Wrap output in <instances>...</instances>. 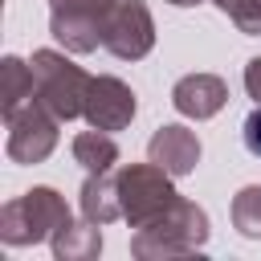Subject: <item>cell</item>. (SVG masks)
Returning a JSON list of instances; mask_svg holds the SVG:
<instances>
[{
    "label": "cell",
    "mask_w": 261,
    "mask_h": 261,
    "mask_svg": "<svg viewBox=\"0 0 261 261\" xmlns=\"http://www.w3.org/2000/svg\"><path fill=\"white\" fill-rule=\"evenodd\" d=\"M208 212L196 200H175L167 212H159L151 224L135 228L130 237V253L143 261H163V257H188L196 249L208 245Z\"/></svg>",
    "instance_id": "cell-1"
},
{
    "label": "cell",
    "mask_w": 261,
    "mask_h": 261,
    "mask_svg": "<svg viewBox=\"0 0 261 261\" xmlns=\"http://www.w3.org/2000/svg\"><path fill=\"white\" fill-rule=\"evenodd\" d=\"M73 216H69V204L61 192L53 188H29L24 196L8 200L0 208V241L20 249V245H37V241H53L57 228H65Z\"/></svg>",
    "instance_id": "cell-2"
},
{
    "label": "cell",
    "mask_w": 261,
    "mask_h": 261,
    "mask_svg": "<svg viewBox=\"0 0 261 261\" xmlns=\"http://www.w3.org/2000/svg\"><path fill=\"white\" fill-rule=\"evenodd\" d=\"M175 175L171 171H163L159 163H126V167H118V200H122V220L130 224V228H143V224H151L159 212H167L175 200H179V192H175V184H171Z\"/></svg>",
    "instance_id": "cell-3"
},
{
    "label": "cell",
    "mask_w": 261,
    "mask_h": 261,
    "mask_svg": "<svg viewBox=\"0 0 261 261\" xmlns=\"http://www.w3.org/2000/svg\"><path fill=\"white\" fill-rule=\"evenodd\" d=\"M33 77H37V98L61 118H77L86 110V90H90V73L82 65H73L65 53L57 49H37L33 53Z\"/></svg>",
    "instance_id": "cell-4"
},
{
    "label": "cell",
    "mask_w": 261,
    "mask_h": 261,
    "mask_svg": "<svg viewBox=\"0 0 261 261\" xmlns=\"http://www.w3.org/2000/svg\"><path fill=\"white\" fill-rule=\"evenodd\" d=\"M8 122V143H4V151H8V159L12 163H45L49 155H53V147H57V114L41 102V98H29L16 114H8L4 118Z\"/></svg>",
    "instance_id": "cell-5"
},
{
    "label": "cell",
    "mask_w": 261,
    "mask_h": 261,
    "mask_svg": "<svg viewBox=\"0 0 261 261\" xmlns=\"http://www.w3.org/2000/svg\"><path fill=\"white\" fill-rule=\"evenodd\" d=\"M114 0H49V33L65 53H94Z\"/></svg>",
    "instance_id": "cell-6"
},
{
    "label": "cell",
    "mask_w": 261,
    "mask_h": 261,
    "mask_svg": "<svg viewBox=\"0 0 261 261\" xmlns=\"http://www.w3.org/2000/svg\"><path fill=\"white\" fill-rule=\"evenodd\" d=\"M155 45V16L143 0H114L102 24V49L118 61H139Z\"/></svg>",
    "instance_id": "cell-7"
},
{
    "label": "cell",
    "mask_w": 261,
    "mask_h": 261,
    "mask_svg": "<svg viewBox=\"0 0 261 261\" xmlns=\"http://www.w3.org/2000/svg\"><path fill=\"white\" fill-rule=\"evenodd\" d=\"M135 110H139L135 90H130L122 77H114V73L90 77L86 110H82V118H86L90 126H98V130H122V126H130Z\"/></svg>",
    "instance_id": "cell-8"
},
{
    "label": "cell",
    "mask_w": 261,
    "mask_h": 261,
    "mask_svg": "<svg viewBox=\"0 0 261 261\" xmlns=\"http://www.w3.org/2000/svg\"><path fill=\"white\" fill-rule=\"evenodd\" d=\"M147 159L171 175H192L200 163V139H196V130H188L179 122H163L147 143Z\"/></svg>",
    "instance_id": "cell-9"
},
{
    "label": "cell",
    "mask_w": 261,
    "mask_h": 261,
    "mask_svg": "<svg viewBox=\"0 0 261 261\" xmlns=\"http://www.w3.org/2000/svg\"><path fill=\"white\" fill-rule=\"evenodd\" d=\"M228 102V86L216 73H188L171 86V106L184 118H212Z\"/></svg>",
    "instance_id": "cell-10"
},
{
    "label": "cell",
    "mask_w": 261,
    "mask_h": 261,
    "mask_svg": "<svg viewBox=\"0 0 261 261\" xmlns=\"http://www.w3.org/2000/svg\"><path fill=\"white\" fill-rule=\"evenodd\" d=\"M77 208L86 220L94 224H110L122 216V200H118V175L110 171H86V184L77 192Z\"/></svg>",
    "instance_id": "cell-11"
},
{
    "label": "cell",
    "mask_w": 261,
    "mask_h": 261,
    "mask_svg": "<svg viewBox=\"0 0 261 261\" xmlns=\"http://www.w3.org/2000/svg\"><path fill=\"white\" fill-rule=\"evenodd\" d=\"M53 257L57 261H94L98 253H102V224H94V220H82V224H65V228H57L53 232Z\"/></svg>",
    "instance_id": "cell-12"
},
{
    "label": "cell",
    "mask_w": 261,
    "mask_h": 261,
    "mask_svg": "<svg viewBox=\"0 0 261 261\" xmlns=\"http://www.w3.org/2000/svg\"><path fill=\"white\" fill-rule=\"evenodd\" d=\"M29 98H37V77H33V65L8 53V57L0 61V110H4V118H8V114H16Z\"/></svg>",
    "instance_id": "cell-13"
},
{
    "label": "cell",
    "mask_w": 261,
    "mask_h": 261,
    "mask_svg": "<svg viewBox=\"0 0 261 261\" xmlns=\"http://www.w3.org/2000/svg\"><path fill=\"white\" fill-rule=\"evenodd\" d=\"M69 151L86 171H114V163H118V143L110 139V130H98V126L73 135Z\"/></svg>",
    "instance_id": "cell-14"
},
{
    "label": "cell",
    "mask_w": 261,
    "mask_h": 261,
    "mask_svg": "<svg viewBox=\"0 0 261 261\" xmlns=\"http://www.w3.org/2000/svg\"><path fill=\"white\" fill-rule=\"evenodd\" d=\"M232 228L249 241H261V184H249L232 196Z\"/></svg>",
    "instance_id": "cell-15"
},
{
    "label": "cell",
    "mask_w": 261,
    "mask_h": 261,
    "mask_svg": "<svg viewBox=\"0 0 261 261\" xmlns=\"http://www.w3.org/2000/svg\"><path fill=\"white\" fill-rule=\"evenodd\" d=\"M245 37H261V0H212Z\"/></svg>",
    "instance_id": "cell-16"
},
{
    "label": "cell",
    "mask_w": 261,
    "mask_h": 261,
    "mask_svg": "<svg viewBox=\"0 0 261 261\" xmlns=\"http://www.w3.org/2000/svg\"><path fill=\"white\" fill-rule=\"evenodd\" d=\"M241 135H245V147H249V155H257V159H261V102H257V110L245 118Z\"/></svg>",
    "instance_id": "cell-17"
},
{
    "label": "cell",
    "mask_w": 261,
    "mask_h": 261,
    "mask_svg": "<svg viewBox=\"0 0 261 261\" xmlns=\"http://www.w3.org/2000/svg\"><path fill=\"white\" fill-rule=\"evenodd\" d=\"M245 90H249L253 102H261V57H253V61L245 65Z\"/></svg>",
    "instance_id": "cell-18"
},
{
    "label": "cell",
    "mask_w": 261,
    "mask_h": 261,
    "mask_svg": "<svg viewBox=\"0 0 261 261\" xmlns=\"http://www.w3.org/2000/svg\"><path fill=\"white\" fill-rule=\"evenodd\" d=\"M167 4H175V8H196V4H204V0H167Z\"/></svg>",
    "instance_id": "cell-19"
}]
</instances>
